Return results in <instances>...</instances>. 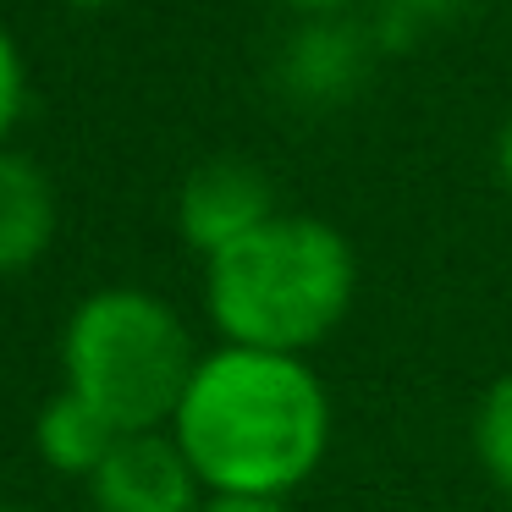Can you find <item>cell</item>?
I'll return each mask as SVG.
<instances>
[{
    "instance_id": "cell-1",
    "label": "cell",
    "mask_w": 512,
    "mask_h": 512,
    "mask_svg": "<svg viewBox=\"0 0 512 512\" xmlns=\"http://www.w3.org/2000/svg\"><path fill=\"white\" fill-rule=\"evenodd\" d=\"M171 441L210 496L287 501L331 446V391L303 358L215 347L199 358Z\"/></svg>"
},
{
    "instance_id": "cell-2",
    "label": "cell",
    "mask_w": 512,
    "mask_h": 512,
    "mask_svg": "<svg viewBox=\"0 0 512 512\" xmlns=\"http://www.w3.org/2000/svg\"><path fill=\"white\" fill-rule=\"evenodd\" d=\"M353 298V243L314 215H270L243 243L204 259V309L226 347L303 358L336 336Z\"/></svg>"
},
{
    "instance_id": "cell-3",
    "label": "cell",
    "mask_w": 512,
    "mask_h": 512,
    "mask_svg": "<svg viewBox=\"0 0 512 512\" xmlns=\"http://www.w3.org/2000/svg\"><path fill=\"white\" fill-rule=\"evenodd\" d=\"M199 353L166 298L144 287H100L67 314L61 386L100 408L122 435L171 430Z\"/></svg>"
},
{
    "instance_id": "cell-4",
    "label": "cell",
    "mask_w": 512,
    "mask_h": 512,
    "mask_svg": "<svg viewBox=\"0 0 512 512\" xmlns=\"http://www.w3.org/2000/svg\"><path fill=\"white\" fill-rule=\"evenodd\" d=\"M270 215H281L270 177L254 160H237V155L193 166L188 182H182V193H177V232H182V243L204 259H215L232 243H243L248 232H259V226L270 221Z\"/></svg>"
},
{
    "instance_id": "cell-5",
    "label": "cell",
    "mask_w": 512,
    "mask_h": 512,
    "mask_svg": "<svg viewBox=\"0 0 512 512\" xmlns=\"http://www.w3.org/2000/svg\"><path fill=\"white\" fill-rule=\"evenodd\" d=\"M89 496L94 512H199L210 490L199 485L171 430H149L116 441V452L89 479Z\"/></svg>"
},
{
    "instance_id": "cell-6",
    "label": "cell",
    "mask_w": 512,
    "mask_h": 512,
    "mask_svg": "<svg viewBox=\"0 0 512 512\" xmlns=\"http://www.w3.org/2000/svg\"><path fill=\"white\" fill-rule=\"evenodd\" d=\"M56 243V188L45 166L0 149V276H23Z\"/></svg>"
},
{
    "instance_id": "cell-7",
    "label": "cell",
    "mask_w": 512,
    "mask_h": 512,
    "mask_svg": "<svg viewBox=\"0 0 512 512\" xmlns=\"http://www.w3.org/2000/svg\"><path fill=\"white\" fill-rule=\"evenodd\" d=\"M364 72H369V45L358 39V28H347V23L298 28V39H292L287 56H281V83H287V94H298L303 105L347 100Z\"/></svg>"
},
{
    "instance_id": "cell-8",
    "label": "cell",
    "mask_w": 512,
    "mask_h": 512,
    "mask_svg": "<svg viewBox=\"0 0 512 512\" xmlns=\"http://www.w3.org/2000/svg\"><path fill=\"white\" fill-rule=\"evenodd\" d=\"M116 441H122V430H116L100 408H89L78 391H67V386H61L34 419L39 457H45L56 474H67V479H94L100 463L116 452Z\"/></svg>"
},
{
    "instance_id": "cell-9",
    "label": "cell",
    "mask_w": 512,
    "mask_h": 512,
    "mask_svg": "<svg viewBox=\"0 0 512 512\" xmlns=\"http://www.w3.org/2000/svg\"><path fill=\"white\" fill-rule=\"evenodd\" d=\"M474 457L490 485L512 501V369L496 375V386L474 408Z\"/></svg>"
},
{
    "instance_id": "cell-10",
    "label": "cell",
    "mask_w": 512,
    "mask_h": 512,
    "mask_svg": "<svg viewBox=\"0 0 512 512\" xmlns=\"http://www.w3.org/2000/svg\"><path fill=\"white\" fill-rule=\"evenodd\" d=\"M23 105H28V67H23L17 39L6 34V23H0V144H6V133L17 127Z\"/></svg>"
},
{
    "instance_id": "cell-11",
    "label": "cell",
    "mask_w": 512,
    "mask_h": 512,
    "mask_svg": "<svg viewBox=\"0 0 512 512\" xmlns=\"http://www.w3.org/2000/svg\"><path fill=\"white\" fill-rule=\"evenodd\" d=\"M199 512H292L281 496H204Z\"/></svg>"
},
{
    "instance_id": "cell-12",
    "label": "cell",
    "mask_w": 512,
    "mask_h": 512,
    "mask_svg": "<svg viewBox=\"0 0 512 512\" xmlns=\"http://www.w3.org/2000/svg\"><path fill=\"white\" fill-rule=\"evenodd\" d=\"M496 171H501V182H507V193H512V111H507L501 138H496Z\"/></svg>"
},
{
    "instance_id": "cell-13",
    "label": "cell",
    "mask_w": 512,
    "mask_h": 512,
    "mask_svg": "<svg viewBox=\"0 0 512 512\" xmlns=\"http://www.w3.org/2000/svg\"><path fill=\"white\" fill-rule=\"evenodd\" d=\"M391 6H402V12H419V17H441V12H452V6H463V0H391Z\"/></svg>"
},
{
    "instance_id": "cell-14",
    "label": "cell",
    "mask_w": 512,
    "mask_h": 512,
    "mask_svg": "<svg viewBox=\"0 0 512 512\" xmlns=\"http://www.w3.org/2000/svg\"><path fill=\"white\" fill-rule=\"evenodd\" d=\"M292 6H309V12H331V6H342V0H292Z\"/></svg>"
},
{
    "instance_id": "cell-15",
    "label": "cell",
    "mask_w": 512,
    "mask_h": 512,
    "mask_svg": "<svg viewBox=\"0 0 512 512\" xmlns=\"http://www.w3.org/2000/svg\"><path fill=\"white\" fill-rule=\"evenodd\" d=\"M0 512H34V507H0Z\"/></svg>"
},
{
    "instance_id": "cell-16",
    "label": "cell",
    "mask_w": 512,
    "mask_h": 512,
    "mask_svg": "<svg viewBox=\"0 0 512 512\" xmlns=\"http://www.w3.org/2000/svg\"><path fill=\"white\" fill-rule=\"evenodd\" d=\"M72 6H100V0H72Z\"/></svg>"
}]
</instances>
